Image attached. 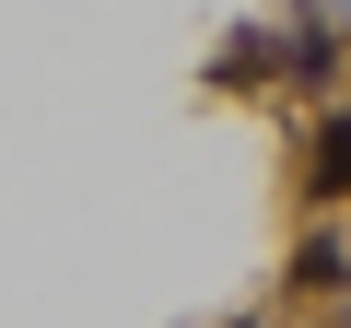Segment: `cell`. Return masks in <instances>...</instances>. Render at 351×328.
I'll return each instance as SVG.
<instances>
[{
    "mask_svg": "<svg viewBox=\"0 0 351 328\" xmlns=\"http://www.w3.org/2000/svg\"><path fill=\"white\" fill-rule=\"evenodd\" d=\"M316 188H351V117H339V129L316 141Z\"/></svg>",
    "mask_w": 351,
    "mask_h": 328,
    "instance_id": "6da1fadb",
    "label": "cell"
}]
</instances>
